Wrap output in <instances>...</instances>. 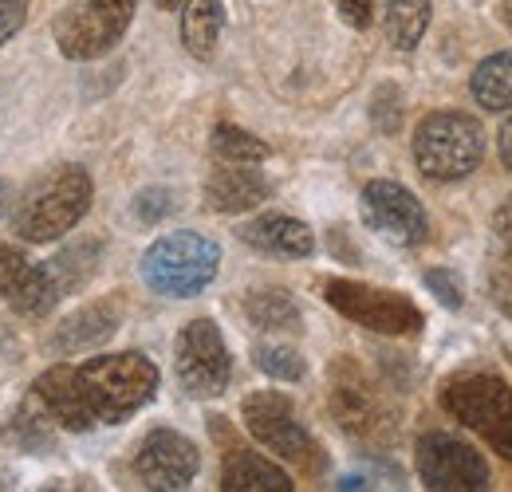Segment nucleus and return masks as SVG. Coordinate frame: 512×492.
<instances>
[{"instance_id":"6","label":"nucleus","mask_w":512,"mask_h":492,"mask_svg":"<svg viewBox=\"0 0 512 492\" xmlns=\"http://www.w3.org/2000/svg\"><path fill=\"white\" fill-rule=\"evenodd\" d=\"M331 418L339 430L351 433L363 445H390L394 441V414L386 410L383 394L367 382V374L351 359H339L331 367Z\"/></svg>"},{"instance_id":"8","label":"nucleus","mask_w":512,"mask_h":492,"mask_svg":"<svg viewBox=\"0 0 512 492\" xmlns=\"http://www.w3.org/2000/svg\"><path fill=\"white\" fill-rule=\"evenodd\" d=\"M323 300L339 311L343 319L379 331V335H418L422 331V311L414 308L402 292H386V288H371L359 280H331L323 288Z\"/></svg>"},{"instance_id":"35","label":"nucleus","mask_w":512,"mask_h":492,"mask_svg":"<svg viewBox=\"0 0 512 492\" xmlns=\"http://www.w3.org/2000/svg\"><path fill=\"white\" fill-rule=\"evenodd\" d=\"M497 304L505 308V315L512 319V276H505L501 284H497Z\"/></svg>"},{"instance_id":"22","label":"nucleus","mask_w":512,"mask_h":492,"mask_svg":"<svg viewBox=\"0 0 512 492\" xmlns=\"http://www.w3.org/2000/svg\"><path fill=\"white\" fill-rule=\"evenodd\" d=\"M245 315L260 331H300V323H304L292 292H284V288H256L245 300Z\"/></svg>"},{"instance_id":"1","label":"nucleus","mask_w":512,"mask_h":492,"mask_svg":"<svg viewBox=\"0 0 512 492\" xmlns=\"http://www.w3.org/2000/svg\"><path fill=\"white\" fill-rule=\"evenodd\" d=\"M71 378H75V390L95 426L127 422L130 414L150 406L158 394V367L138 351L87 359V363L71 367Z\"/></svg>"},{"instance_id":"9","label":"nucleus","mask_w":512,"mask_h":492,"mask_svg":"<svg viewBox=\"0 0 512 492\" xmlns=\"http://www.w3.org/2000/svg\"><path fill=\"white\" fill-rule=\"evenodd\" d=\"M241 418H245V430L253 433L256 441L276 453L280 461H292V465H320V449L312 441V433L304 430V422L296 418V406L280 394V390H256L245 398L241 406Z\"/></svg>"},{"instance_id":"11","label":"nucleus","mask_w":512,"mask_h":492,"mask_svg":"<svg viewBox=\"0 0 512 492\" xmlns=\"http://www.w3.org/2000/svg\"><path fill=\"white\" fill-rule=\"evenodd\" d=\"M418 477L434 492H481L489 485V465L469 441L453 433H426L418 441Z\"/></svg>"},{"instance_id":"13","label":"nucleus","mask_w":512,"mask_h":492,"mask_svg":"<svg viewBox=\"0 0 512 492\" xmlns=\"http://www.w3.org/2000/svg\"><path fill=\"white\" fill-rule=\"evenodd\" d=\"M201 469V453L186 433L154 430L134 453V477L154 492H182Z\"/></svg>"},{"instance_id":"7","label":"nucleus","mask_w":512,"mask_h":492,"mask_svg":"<svg viewBox=\"0 0 512 492\" xmlns=\"http://www.w3.org/2000/svg\"><path fill=\"white\" fill-rule=\"evenodd\" d=\"M138 0H79L56 20V44L67 60L87 63L107 56L134 20Z\"/></svg>"},{"instance_id":"30","label":"nucleus","mask_w":512,"mask_h":492,"mask_svg":"<svg viewBox=\"0 0 512 492\" xmlns=\"http://www.w3.org/2000/svg\"><path fill=\"white\" fill-rule=\"evenodd\" d=\"M422 280H426V288H430V292H434L449 311L461 308V284H457V276H453V272H446V268H430Z\"/></svg>"},{"instance_id":"10","label":"nucleus","mask_w":512,"mask_h":492,"mask_svg":"<svg viewBox=\"0 0 512 492\" xmlns=\"http://www.w3.org/2000/svg\"><path fill=\"white\" fill-rule=\"evenodd\" d=\"M174 370H178V382L190 398L225 394V386L233 378V359H229V347H225L213 319H193L178 331Z\"/></svg>"},{"instance_id":"27","label":"nucleus","mask_w":512,"mask_h":492,"mask_svg":"<svg viewBox=\"0 0 512 492\" xmlns=\"http://www.w3.org/2000/svg\"><path fill=\"white\" fill-rule=\"evenodd\" d=\"M253 363H256V370H264L268 378H280V382H300L304 370H308L304 359H300V351L280 347V343H256Z\"/></svg>"},{"instance_id":"20","label":"nucleus","mask_w":512,"mask_h":492,"mask_svg":"<svg viewBox=\"0 0 512 492\" xmlns=\"http://www.w3.org/2000/svg\"><path fill=\"white\" fill-rule=\"evenodd\" d=\"M182 44L193 60H213L221 28H225V4L221 0H182Z\"/></svg>"},{"instance_id":"16","label":"nucleus","mask_w":512,"mask_h":492,"mask_svg":"<svg viewBox=\"0 0 512 492\" xmlns=\"http://www.w3.org/2000/svg\"><path fill=\"white\" fill-rule=\"evenodd\" d=\"M119 319H123V304L119 300H99V304L71 311L64 323L56 327V335H52V351H60V355L91 351V347L107 343L119 331Z\"/></svg>"},{"instance_id":"26","label":"nucleus","mask_w":512,"mask_h":492,"mask_svg":"<svg viewBox=\"0 0 512 492\" xmlns=\"http://www.w3.org/2000/svg\"><path fill=\"white\" fill-rule=\"evenodd\" d=\"M213 150H217V158H225V162H249V166L268 158V146H264L260 138H253L249 130H241V126H233V123H221L213 130Z\"/></svg>"},{"instance_id":"37","label":"nucleus","mask_w":512,"mask_h":492,"mask_svg":"<svg viewBox=\"0 0 512 492\" xmlns=\"http://www.w3.org/2000/svg\"><path fill=\"white\" fill-rule=\"evenodd\" d=\"M501 12H505V24H509L512 32V0H501Z\"/></svg>"},{"instance_id":"25","label":"nucleus","mask_w":512,"mask_h":492,"mask_svg":"<svg viewBox=\"0 0 512 492\" xmlns=\"http://www.w3.org/2000/svg\"><path fill=\"white\" fill-rule=\"evenodd\" d=\"M52 426H56V418L44 410V402L32 394L24 406H20V414L12 418V437H16V445H24V449H44V445H52Z\"/></svg>"},{"instance_id":"12","label":"nucleus","mask_w":512,"mask_h":492,"mask_svg":"<svg viewBox=\"0 0 512 492\" xmlns=\"http://www.w3.org/2000/svg\"><path fill=\"white\" fill-rule=\"evenodd\" d=\"M359 213H363V225L371 233H379L383 241L398 248H414L430 237V221H426L422 201L398 182L363 185Z\"/></svg>"},{"instance_id":"29","label":"nucleus","mask_w":512,"mask_h":492,"mask_svg":"<svg viewBox=\"0 0 512 492\" xmlns=\"http://www.w3.org/2000/svg\"><path fill=\"white\" fill-rule=\"evenodd\" d=\"M170 209H174V193H170V189H142V193L134 197V217L146 221V225L162 221Z\"/></svg>"},{"instance_id":"24","label":"nucleus","mask_w":512,"mask_h":492,"mask_svg":"<svg viewBox=\"0 0 512 492\" xmlns=\"http://www.w3.org/2000/svg\"><path fill=\"white\" fill-rule=\"evenodd\" d=\"M95 264H99V241H79V245H67L48 268H52L60 292L67 296V292H75V288H83L91 280Z\"/></svg>"},{"instance_id":"14","label":"nucleus","mask_w":512,"mask_h":492,"mask_svg":"<svg viewBox=\"0 0 512 492\" xmlns=\"http://www.w3.org/2000/svg\"><path fill=\"white\" fill-rule=\"evenodd\" d=\"M0 300L8 308H16L20 315L44 319L64 300V292H60V284H56L48 264L28 260L20 248L0 245Z\"/></svg>"},{"instance_id":"15","label":"nucleus","mask_w":512,"mask_h":492,"mask_svg":"<svg viewBox=\"0 0 512 492\" xmlns=\"http://www.w3.org/2000/svg\"><path fill=\"white\" fill-rule=\"evenodd\" d=\"M237 237L249 248L264 252V256H284V260H304L316 252V237L304 221L284 217V213H264L249 225L237 229Z\"/></svg>"},{"instance_id":"3","label":"nucleus","mask_w":512,"mask_h":492,"mask_svg":"<svg viewBox=\"0 0 512 492\" xmlns=\"http://www.w3.org/2000/svg\"><path fill=\"white\" fill-rule=\"evenodd\" d=\"M217 268H221L217 241L190 233V229L158 237L142 252V264H138L142 284L166 300H190L197 292H205L217 280Z\"/></svg>"},{"instance_id":"36","label":"nucleus","mask_w":512,"mask_h":492,"mask_svg":"<svg viewBox=\"0 0 512 492\" xmlns=\"http://www.w3.org/2000/svg\"><path fill=\"white\" fill-rule=\"evenodd\" d=\"M12 205H16V193H12V185L0 182V217H8V213H12Z\"/></svg>"},{"instance_id":"18","label":"nucleus","mask_w":512,"mask_h":492,"mask_svg":"<svg viewBox=\"0 0 512 492\" xmlns=\"http://www.w3.org/2000/svg\"><path fill=\"white\" fill-rule=\"evenodd\" d=\"M32 394L44 402V410L56 418V426H64V430H71V433L95 430V422H91V414H87V406H83V398H79V390H75V378H71V367H67V363L44 370V374L36 378Z\"/></svg>"},{"instance_id":"38","label":"nucleus","mask_w":512,"mask_h":492,"mask_svg":"<svg viewBox=\"0 0 512 492\" xmlns=\"http://www.w3.org/2000/svg\"><path fill=\"white\" fill-rule=\"evenodd\" d=\"M154 4H158V8H166V12H170V8H178V4H182V0H154Z\"/></svg>"},{"instance_id":"31","label":"nucleus","mask_w":512,"mask_h":492,"mask_svg":"<svg viewBox=\"0 0 512 492\" xmlns=\"http://www.w3.org/2000/svg\"><path fill=\"white\" fill-rule=\"evenodd\" d=\"M28 8H32V0H0V48L24 28Z\"/></svg>"},{"instance_id":"5","label":"nucleus","mask_w":512,"mask_h":492,"mask_svg":"<svg viewBox=\"0 0 512 492\" xmlns=\"http://www.w3.org/2000/svg\"><path fill=\"white\" fill-rule=\"evenodd\" d=\"M442 406L512 461V390L497 374H457L442 390Z\"/></svg>"},{"instance_id":"28","label":"nucleus","mask_w":512,"mask_h":492,"mask_svg":"<svg viewBox=\"0 0 512 492\" xmlns=\"http://www.w3.org/2000/svg\"><path fill=\"white\" fill-rule=\"evenodd\" d=\"M371 119L375 126L383 130V134H398V126H402V91L398 87H379L375 91V99H371Z\"/></svg>"},{"instance_id":"32","label":"nucleus","mask_w":512,"mask_h":492,"mask_svg":"<svg viewBox=\"0 0 512 492\" xmlns=\"http://www.w3.org/2000/svg\"><path fill=\"white\" fill-rule=\"evenodd\" d=\"M335 8H339V16H343V24H351V28H371V20H375V0H335Z\"/></svg>"},{"instance_id":"4","label":"nucleus","mask_w":512,"mask_h":492,"mask_svg":"<svg viewBox=\"0 0 512 492\" xmlns=\"http://www.w3.org/2000/svg\"><path fill=\"white\" fill-rule=\"evenodd\" d=\"M485 158V130L465 111H434L414 130V162L430 182H461Z\"/></svg>"},{"instance_id":"19","label":"nucleus","mask_w":512,"mask_h":492,"mask_svg":"<svg viewBox=\"0 0 512 492\" xmlns=\"http://www.w3.org/2000/svg\"><path fill=\"white\" fill-rule=\"evenodd\" d=\"M221 489L225 492H292V477L272 465L268 457L249 453V449H233L221 465Z\"/></svg>"},{"instance_id":"33","label":"nucleus","mask_w":512,"mask_h":492,"mask_svg":"<svg viewBox=\"0 0 512 492\" xmlns=\"http://www.w3.org/2000/svg\"><path fill=\"white\" fill-rule=\"evenodd\" d=\"M501 162H505V170H512V107H509V119L501 123Z\"/></svg>"},{"instance_id":"23","label":"nucleus","mask_w":512,"mask_h":492,"mask_svg":"<svg viewBox=\"0 0 512 492\" xmlns=\"http://www.w3.org/2000/svg\"><path fill=\"white\" fill-rule=\"evenodd\" d=\"M430 28V0H386V36L398 52H414Z\"/></svg>"},{"instance_id":"17","label":"nucleus","mask_w":512,"mask_h":492,"mask_svg":"<svg viewBox=\"0 0 512 492\" xmlns=\"http://www.w3.org/2000/svg\"><path fill=\"white\" fill-rule=\"evenodd\" d=\"M260 201H268V182L249 162H229L205 182V205L213 213H249Z\"/></svg>"},{"instance_id":"2","label":"nucleus","mask_w":512,"mask_h":492,"mask_svg":"<svg viewBox=\"0 0 512 492\" xmlns=\"http://www.w3.org/2000/svg\"><path fill=\"white\" fill-rule=\"evenodd\" d=\"M91 197H95V185L91 174L83 166H60L52 170L48 178L32 185L12 209V225H16V237L28 241V245H52L60 241L64 233H71L87 209H91Z\"/></svg>"},{"instance_id":"34","label":"nucleus","mask_w":512,"mask_h":492,"mask_svg":"<svg viewBox=\"0 0 512 492\" xmlns=\"http://www.w3.org/2000/svg\"><path fill=\"white\" fill-rule=\"evenodd\" d=\"M497 233H501V241L512 248V197L501 205V213H497Z\"/></svg>"},{"instance_id":"21","label":"nucleus","mask_w":512,"mask_h":492,"mask_svg":"<svg viewBox=\"0 0 512 492\" xmlns=\"http://www.w3.org/2000/svg\"><path fill=\"white\" fill-rule=\"evenodd\" d=\"M473 99L481 111H509L512 107V52H497L477 63L473 71Z\"/></svg>"}]
</instances>
